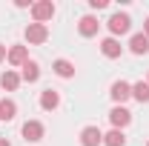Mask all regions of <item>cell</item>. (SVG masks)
<instances>
[{"label": "cell", "instance_id": "cell-1", "mask_svg": "<svg viewBox=\"0 0 149 146\" xmlns=\"http://www.w3.org/2000/svg\"><path fill=\"white\" fill-rule=\"evenodd\" d=\"M106 26H109L112 37H120V35H129L132 29V17L126 15V12H115L109 20H106Z\"/></svg>", "mask_w": 149, "mask_h": 146}, {"label": "cell", "instance_id": "cell-2", "mask_svg": "<svg viewBox=\"0 0 149 146\" xmlns=\"http://www.w3.org/2000/svg\"><path fill=\"white\" fill-rule=\"evenodd\" d=\"M23 35H26V43L29 46H40V43L49 40V26L46 23H29Z\"/></svg>", "mask_w": 149, "mask_h": 146}, {"label": "cell", "instance_id": "cell-3", "mask_svg": "<svg viewBox=\"0 0 149 146\" xmlns=\"http://www.w3.org/2000/svg\"><path fill=\"white\" fill-rule=\"evenodd\" d=\"M55 3L52 0H37V3H32V20L35 23H46V20L55 17Z\"/></svg>", "mask_w": 149, "mask_h": 146}, {"label": "cell", "instance_id": "cell-4", "mask_svg": "<svg viewBox=\"0 0 149 146\" xmlns=\"http://www.w3.org/2000/svg\"><path fill=\"white\" fill-rule=\"evenodd\" d=\"M109 123H112V129H123L132 123V112L126 109V106H112L109 109Z\"/></svg>", "mask_w": 149, "mask_h": 146}, {"label": "cell", "instance_id": "cell-5", "mask_svg": "<svg viewBox=\"0 0 149 146\" xmlns=\"http://www.w3.org/2000/svg\"><path fill=\"white\" fill-rule=\"evenodd\" d=\"M109 95H112V100H115V106H123V103L132 97V83L129 80H115Z\"/></svg>", "mask_w": 149, "mask_h": 146}, {"label": "cell", "instance_id": "cell-6", "mask_svg": "<svg viewBox=\"0 0 149 146\" xmlns=\"http://www.w3.org/2000/svg\"><path fill=\"white\" fill-rule=\"evenodd\" d=\"M6 60L12 63V66H26L29 63V46H23V43H15V46H9V55H6Z\"/></svg>", "mask_w": 149, "mask_h": 146}, {"label": "cell", "instance_id": "cell-7", "mask_svg": "<svg viewBox=\"0 0 149 146\" xmlns=\"http://www.w3.org/2000/svg\"><path fill=\"white\" fill-rule=\"evenodd\" d=\"M100 55L109 57V60H118V57L123 55L120 40H118V37H103V40H100Z\"/></svg>", "mask_w": 149, "mask_h": 146}, {"label": "cell", "instance_id": "cell-8", "mask_svg": "<svg viewBox=\"0 0 149 146\" xmlns=\"http://www.w3.org/2000/svg\"><path fill=\"white\" fill-rule=\"evenodd\" d=\"M20 132H23V138H26L29 143H37V140H43V135H46V129H43V123H40V120H26Z\"/></svg>", "mask_w": 149, "mask_h": 146}, {"label": "cell", "instance_id": "cell-9", "mask_svg": "<svg viewBox=\"0 0 149 146\" xmlns=\"http://www.w3.org/2000/svg\"><path fill=\"white\" fill-rule=\"evenodd\" d=\"M97 29H100V20L95 17V15H83V17L77 20V32H80V37H95Z\"/></svg>", "mask_w": 149, "mask_h": 146}, {"label": "cell", "instance_id": "cell-10", "mask_svg": "<svg viewBox=\"0 0 149 146\" xmlns=\"http://www.w3.org/2000/svg\"><path fill=\"white\" fill-rule=\"evenodd\" d=\"M80 146H103V132L97 126H83L80 129Z\"/></svg>", "mask_w": 149, "mask_h": 146}, {"label": "cell", "instance_id": "cell-11", "mask_svg": "<svg viewBox=\"0 0 149 146\" xmlns=\"http://www.w3.org/2000/svg\"><path fill=\"white\" fill-rule=\"evenodd\" d=\"M60 106V92L57 89H43L40 92V109L43 112H55Z\"/></svg>", "mask_w": 149, "mask_h": 146}, {"label": "cell", "instance_id": "cell-12", "mask_svg": "<svg viewBox=\"0 0 149 146\" xmlns=\"http://www.w3.org/2000/svg\"><path fill=\"white\" fill-rule=\"evenodd\" d=\"M129 52H132V55H138V57L149 52V37L143 35V32H138V35L129 37Z\"/></svg>", "mask_w": 149, "mask_h": 146}, {"label": "cell", "instance_id": "cell-13", "mask_svg": "<svg viewBox=\"0 0 149 146\" xmlns=\"http://www.w3.org/2000/svg\"><path fill=\"white\" fill-rule=\"evenodd\" d=\"M52 72L57 77H63V80H69V77H74V63L66 60V57H57L55 63H52Z\"/></svg>", "mask_w": 149, "mask_h": 146}, {"label": "cell", "instance_id": "cell-14", "mask_svg": "<svg viewBox=\"0 0 149 146\" xmlns=\"http://www.w3.org/2000/svg\"><path fill=\"white\" fill-rule=\"evenodd\" d=\"M20 83H23V80H20V74L15 72V69H6V72L0 74V89H6V92H17Z\"/></svg>", "mask_w": 149, "mask_h": 146}, {"label": "cell", "instance_id": "cell-15", "mask_svg": "<svg viewBox=\"0 0 149 146\" xmlns=\"http://www.w3.org/2000/svg\"><path fill=\"white\" fill-rule=\"evenodd\" d=\"M20 80H23V83H37V80H40V66H37L35 60H29V63L20 69Z\"/></svg>", "mask_w": 149, "mask_h": 146}, {"label": "cell", "instance_id": "cell-16", "mask_svg": "<svg viewBox=\"0 0 149 146\" xmlns=\"http://www.w3.org/2000/svg\"><path fill=\"white\" fill-rule=\"evenodd\" d=\"M15 117H17V103H15L12 97H3V100H0V120L9 123V120H15Z\"/></svg>", "mask_w": 149, "mask_h": 146}, {"label": "cell", "instance_id": "cell-17", "mask_svg": "<svg viewBox=\"0 0 149 146\" xmlns=\"http://www.w3.org/2000/svg\"><path fill=\"white\" fill-rule=\"evenodd\" d=\"M132 97H135L138 103H149V83H146V80L132 83Z\"/></svg>", "mask_w": 149, "mask_h": 146}, {"label": "cell", "instance_id": "cell-18", "mask_svg": "<svg viewBox=\"0 0 149 146\" xmlns=\"http://www.w3.org/2000/svg\"><path fill=\"white\" fill-rule=\"evenodd\" d=\"M103 146H126V135L120 129H112L103 135Z\"/></svg>", "mask_w": 149, "mask_h": 146}, {"label": "cell", "instance_id": "cell-19", "mask_svg": "<svg viewBox=\"0 0 149 146\" xmlns=\"http://www.w3.org/2000/svg\"><path fill=\"white\" fill-rule=\"evenodd\" d=\"M89 6H92L95 12H100V9H106V6H109V0H89Z\"/></svg>", "mask_w": 149, "mask_h": 146}, {"label": "cell", "instance_id": "cell-20", "mask_svg": "<svg viewBox=\"0 0 149 146\" xmlns=\"http://www.w3.org/2000/svg\"><path fill=\"white\" fill-rule=\"evenodd\" d=\"M15 6H17V9H32V3H29V0H15Z\"/></svg>", "mask_w": 149, "mask_h": 146}, {"label": "cell", "instance_id": "cell-21", "mask_svg": "<svg viewBox=\"0 0 149 146\" xmlns=\"http://www.w3.org/2000/svg\"><path fill=\"white\" fill-rule=\"evenodd\" d=\"M6 55H9V49H6V46H3V43H0V63H3V60H6Z\"/></svg>", "mask_w": 149, "mask_h": 146}, {"label": "cell", "instance_id": "cell-22", "mask_svg": "<svg viewBox=\"0 0 149 146\" xmlns=\"http://www.w3.org/2000/svg\"><path fill=\"white\" fill-rule=\"evenodd\" d=\"M143 35H146V37H149V17H146V20H143Z\"/></svg>", "mask_w": 149, "mask_h": 146}, {"label": "cell", "instance_id": "cell-23", "mask_svg": "<svg viewBox=\"0 0 149 146\" xmlns=\"http://www.w3.org/2000/svg\"><path fill=\"white\" fill-rule=\"evenodd\" d=\"M0 146H12V143H9V140H6V138H0Z\"/></svg>", "mask_w": 149, "mask_h": 146}, {"label": "cell", "instance_id": "cell-24", "mask_svg": "<svg viewBox=\"0 0 149 146\" xmlns=\"http://www.w3.org/2000/svg\"><path fill=\"white\" fill-rule=\"evenodd\" d=\"M146 83H149V77H146Z\"/></svg>", "mask_w": 149, "mask_h": 146}, {"label": "cell", "instance_id": "cell-25", "mask_svg": "<svg viewBox=\"0 0 149 146\" xmlns=\"http://www.w3.org/2000/svg\"><path fill=\"white\" fill-rule=\"evenodd\" d=\"M146 146H149V143H146Z\"/></svg>", "mask_w": 149, "mask_h": 146}]
</instances>
